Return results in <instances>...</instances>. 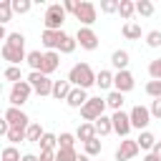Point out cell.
Instances as JSON below:
<instances>
[{"label": "cell", "mask_w": 161, "mask_h": 161, "mask_svg": "<svg viewBox=\"0 0 161 161\" xmlns=\"http://www.w3.org/2000/svg\"><path fill=\"white\" fill-rule=\"evenodd\" d=\"M111 126H113V133H118L121 138H128V133H131V121H128V113H126V111L111 113Z\"/></svg>", "instance_id": "12"}, {"label": "cell", "mask_w": 161, "mask_h": 161, "mask_svg": "<svg viewBox=\"0 0 161 161\" xmlns=\"http://www.w3.org/2000/svg\"><path fill=\"white\" fill-rule=\"evenodd\" d=\"M133 10H136L141 18H151L156 8H153V3H151V0H138V3H133Z\"/></svg>", "instance_id": "29"}, {"label": "cell", "mask_w": 161, "mask_h": 161, "mask_svg": "<svg viewBox=\"0 0 161 161\" xmlns=\"http://www.w3.org/2000/svg\"><path fill=\"white\" fill-rule=\"evenodd\" d=\"M10 8H13V13H18V15H25V13H30V8H33V0H10Z\"/></svg>", "instance_id": "33"}, {"label": "cell", "mask_w": 161, "mask_h": 161, "mask_svg": "<svg viewBox=\"0 0 161 161\" xmlns=\"http://www.w3.org/2000/svg\"><path fill=\"white\" fill-rule=\"evenodd\" d=\"M8 38V30H5V25H0V40H5Z\"/></svg>", "instance_id": "49"}, {"label": "cell", "mask_w": 161, "mask_h": 161, "mask_svg": "<svg viewBox=\"0 0 161 161\" xmlns=\"http://www.w3.org/2000/svg\"><path fill=\"white\" fill-rule=\"evenodd\" d=\"M60 33H63V30H43V33H40V43H43V48H45V50H58Z\"/></svg>", "instance_id": "15"}, {"label": "cell", "mask_w": 161, "mask_h": 161, "mask_svg": "<svg viewBox=\"0 0 161 161\" xmlns=\"http://www.w3.org/2000/svg\"><path fill=\"white\" fill-rule=\"evenodd\" d=\"M70 83L68 80H53V88H50V96L55 98V101H65L68 98V93H70Z\"/></svg>", "instance_id": "20"}, {"label": "cell", "mask_w": 161, "mask_h": 161, "mask_svg": "<svg viewBox=\"0 0 161 161\" xmlns=\"http://www.w3.org/2000/svg\"><path fill=\"white\" fill-rule=\"evenodd\" d=\"M153 143H156V136L146 128V131H138V138H136V146H138V151H151L153 148Z\"/></svg>", "instance_id": "23"}, {"label": "cell", "mask_w": 161, "mask_h": 161, "mask_svg": "<svg viewBox=\"0 0 161 161\" xmlns=\"http://www.w3.org/2000/svg\"><path fill=\"white\" fill-rule=\"evenodd\" d=\"M121 33H123L126 40H138V38H141V25H138L136 20H128V23H123Z\"/></svg>", "instance_id": "26"}, {"label": "cell", "mask_w": 161, "mask_h": 161, "mask_svg": "<svg viewBox=\"0 0 161 161\" xmlns=\"http://www.w3.org/2000/svg\"><path fill=\"white\" fill-rule=\"evenodd\" d=\"M128 63H131L128 50L118 48V50H113V53H111V65H113L116 70H128Z\"/></svg>", "instance_id": "16"}, {"label": "cell", "mask_w": 161, "mask_h": 161, "mask_svg": "<svg viewBox=\"0 0 161 161\" xmlns=\"http://www.w3.org/2000/svg\"><path fill=\"white\" fill-rule=\"evenodd\" d=\"M116 10H118V0H101V13L111 15V13H116Z\"/></svg>", "instance_id": "42"}, {"label": "cell", "mask_w": 161, "mask_h": 161, "mask_svg": "<svg viewBox=\"0 0 161 161\" xmlns=\"http://www.w3.org/2000/svg\"><path fill=\"white\" fill-rule=\"evenodd\" d=\"M3 78H5V80H10V83L25 80V78H23V73H20V65H8V68H5V73H3Z\"/></svg>", "instance_id": "34"}, {"label": "cell", "mask_w": 161, "mask_h": 161, "mask_svg": "<svg viewBox=\"0 0 161 161\" xmlns=\"http://www.w3.org/2000/svg\"><path fill=\"white\" fill-rule=\"evenodd\" d=\"M58 148H75V136L70 131H63L58 136Z\"/></svg>", "instance_id": "35"}, {"label": "cell", "mask_w": 161, "mask_h": 161, "mask_svg": "<svg viewBox=\"0 0 161 161\" xmlns=\"http://www.w3.org/2000/svg\"><path fill=\"white\" fill-rule=\"evenodd\" d=\"M8 141H10V146L25 141V131H23V128H8Z\"/></svg>", "instance_id": "38"}, {"label": "cell", "mask_w": 161, "mask_h": 161, "mask_svg": "<svg viewBox=\"0 0 161 161\" xmlns=\"http://www.w3.org/2000/svg\"><path fill=\"white\" fill-rule=\"evenodd\" d=\"M75 161H91V158H88L86 153H78V156H75Z\"/></svg>", "instance_id": "50"}, {"label": "cell", "mask_w": 161, "mask_h": 161, "mask_svg": "<svg viewBox=\"0 0 161 161\" xmlns=\"http://www.w3.org/2000/svg\"><path fill=\"white\" fill-rule=\"evenodd\" d=\"M148 75H151V80H161V58H153L148 63Z\"/></svg>", "instance_id": "40"}, {"label": "cell", "mask_w": 161, "mask_h": 161, "mask_svg": "<svg viewBox=\"0 0 161 161\" xmlns=\"http://www.w3.org/2000/svg\"><path fill=\"white\" fill-rule=\"evenodd\" d=\"M63 23H65V10L60 8V3H50L43 15L45 30H63Z\"/></svg>", "instance_id": "4"}, {"label": "cell", "mask_w": 161, "mask_h": 161, "mask_svg": "<svg viewBox=\"0 0 161 161\" xmlns=\"http://www.w3.org/2000/svg\"><path fill=\"white\" fill-rule=\"evenodd\" d=\"M0 161H20V151L18 146H5L0 153Z\"/></svg>", "instance_id": "36"}, {"label": "cell", "mask_w": 161, "mask_h": 161, "mask_svg": "<svg viewBox=\"0 0 161 161\" xmlns=\"http://www.w3.org/2000/svg\"><path fill=\"white\" fill-rule=\"evenodd\" d=\"M151 156H153L156 161H161V141H156V143H153V148H151Z\"/></svg>", "instance_id": "45"}, {"label": "cell", "mask_w": 161, "mask_h": 161, "mask_svg": "<svg viewBox=\"0 0 161 161\" xmlns=\"http://www.w3.org/2000/svg\"><path fill=\"white\" fill-rule=\"evenodd\" d=\"M73 38H75V43H78L83 50H96V48H98V35H96L93 28H78V33H75Z\"/></svg>", "instance_id": "10"}, {"label": "cell", "mask_w": 161, "mask_h": 161, "mask_svg": "<svg viewBox=\"0 0 161 161\" xmlns=\"http://www.w3.org/2000/svg\"><path fill=\"white\" fill-rule=\"evenodd\" d=\"M78 111H80V118H83V121L93 123L96 118H101V116L106 113V101H103L101 96H93V98L88 96V101H86Z\"/></svg>", "instance_id": "3"}, {"label": "cell", "mask_w": 161, "mask_h": 161, "mask_svg": "<svg viewBox=\"0 0 161 161\" xmlns=\"http://www.w3.org/2000/svg\"><path fill=\"white\" fill-rule=\"evenodd\" d=\"M93 128H96V136H108V133H113V126H111V116H101V118H96L93 121Z\"/></svg>", "instance_id": "24"}, {"label": "cell", "mask_w": 161, "mask_h": 161, "mask_svg": "<svg viewBox=\"0 0 161 161\" xmlns=\"http://www.w3.org/2000/svg\"><path fill=\"white\" fill-rule=\"evenodd\" d=\"M86 101H88V91H83V88H70V93H68V98H65V103H68L70 108H80Z\"/></svg>", "instance_id": "18"}, {"label": "cell", "mask_w": 161, "mask_h": 161, "mask_svg": "<svg viewBox=\"0 0 161 161\" xmlns=\"http://www.w3.org/2000/svg\"><path fill=\"white\" fill-rule=\"evenodd\" d=\"M43 133H45V131H43V126H40L38 121H30V123H28V128H25V141H30V143H38Z\"/></svg>", "instance_id": "27"}, {"label": "cell", "mask_w": 161, "mask_h": 161, "mask_svg": "<svg viewBox=\"0 0 161 161\" xmlns=\"http://www.w3.org/2000/svg\"><path fill=\"white\" fill-rule=\"evenodd\" d=\"M60 65V53L58 50H45L43 53V60H40V73L50 78V73H55Z\"/></svg>", "instance_id": "14"}, {"label": "cell", "mask_w": 161, "mask_h": 161, "mask_svg": "<svg viewBox=\"0 0 161 161\" xmlns=\"http://www.w3.org/2000/svg\"><path fill=\"white\" fill-rule=\"evenodd\" d=\"M75 48H78L75 38H73V35H68V33L63 30V33H60V43H58V53H63V55H70Z\"/></svg>", "instance_id": "22"}, {"label": "cell", "mask_w": 161, "mask_h": 161, "mask_svg": "<svg viewBox=\"0 0 161 161\" xmlns=\"http://www.w3.org/2000/svg\"><path fill=\"white\" fill-rule=\"evenodd\" d=\"M25 80H28V86L33 88V93H38V96H50V88H53V80H50L48 75H43V73H38V70H30Z\"/></svg>", "instance_id": "7"}, {"label": "cell", "mask_w": 161, "mask_h": 161, "mask_svg": "<svg viewBox=\"0 0 161 161\" xmlns=\"http://www.w3.org/2000/svg\"><path fill=\"white\" fill-rule=\"evenodd\" d=\"M116 13L128 23V20L133 18V13H136V10H133V0H118V10H116Z\"/></svg>", "instance_id": "28"}, {"label": "cell", "mask_w": 161, "mask_h": 161, "mask_svg": "<svg viewBox=\"0 0 161 161\" xmlns=\"http://www.w3.org/2000/svg\"><path fill=\"white\" fill-rule=\"evenodd\" d=\"M148 113H151V118H161V98H153V101H151Z\"/></svg>", "instance_id": "43"}, {"label": "cell", "mask_w": 161, "mask_h": 161, "mask_svg": "<svg viewBox=\"0 0 161 161\" xmlns=\"http://www.w3.org/2000/svg\"><path fill=\"white\" fill-rule=\"evenodd\" d=\"M128 121H131V128H136V131H146L148 128V123H151V113H148V106H133L131 111H128Z\"/></svg>", "instance_id": "8"}, {"label": "cell", "mask_w": 161, "mask_h": 161, "mask_svg": "<svg viewBox=\"0 0 161 161\" xmlns=\"http://www.w3.org/2000/svg\"><path fill=\"white\" fill-rule=\"evenodd\" d=\"M83 153L91 158V156H98L101 153V138L96 136V138H91V141H86L83 143Z\"/></svg>", "instance_id": "31"}, {"label": "cell", "mask_w": 161, "mask_h": 161, "mask_svg": "<svg viewBox=\"0 0 161 161\" xmlns=\"http://www.w3.org/2000/svg\"><path fill=\"white\" fill-rule=\"evenodd\" d=\"M75 156H78L75 148H55L53 161H75Z\"/></svg>", "instance_id": "32"}, {"label": "cell", "mask_w": 161, "mask_h": 161, "mask_svg": "<svg viewBox=\"0 0 161 161\" xmlns=\"http://www.w3.org/2000/svg\"><path fill=\"white\" fill-rule=\"evenodd\" d=\"M0 93H3V80H0Z\"/></svg>", "instance_id": "52"}, {"label": "cell", "mask_w": 161, "mask_h": 161, "mask_svg": "<svg viewBox=\"0 0 161 161\" xmlns=\"http://www.w3.org/2000/svg\"><path fill=\"white\" fill-rule=\"evenodd\" d=\"M3 118L8 121V126H10V128H23V131H25V128H28V123H30L28 113H25L23 108H13V106L3 113Z\"/></svg>", "instance_id": "9"}, {"label": "cell", "mask_w": 161, "mask_h": 161, "mask_svg": "<svg viewBox=\"0 0 161 161\" xmlns=\"http://www.w3.org/2000/svg\"><path fill=\"white\" fill-rule=\"evenodd\" d=\"M10 18H13V8H10V0H0V25H5Z\"/></svg>", "instance_id": "37"}, {"label": "cell", "mask_w": 161, "mask_h": 161, "mask_svg": "<svg viewBox=\"0 0 161 161\" xmlns=\"http://www.w3.org/2000/svg\"><path fill=\"white\" fill-rule=\"evenodd\" d=\"M0 53H3V60H8L10 65H20L25 60V35L23 33H8Z\"/></svg>", "instance_id": "1"}, {"label": "cell", "mask_w": 161, "mask_h": 161, "mask_svg": "<svg viewBox=\"0 0 161 161\" xmlns=\"http://www.w3.org/2000/svg\"><path fill=\"white\" fill-rule=\"evenodd\" d=\"M96 86H98L101 91H113V70L101 68V70L96 73Z\"/></svg>", "instance_id": "17"}, {"label": "cell", "mask_w": 161, "mask_h": 161, "mask_svg": "<svg viewBox=\"0 0 161 161\" xmlns=\"http://www.w3.org/2000/svg\"><path fill=\"white\" fill-rule=\"evenodd\" d=\"M133 86H136V80H133V73L131 70H116L113 73V91H118V93H128V91H133Z\"/></svg>", "instance_id": "11"}, {"label": "cell", "mask_w": 161, "mask_h": 161, "mask_svg": "<svg viewBox=\"0 0 161 161\" xmlns=\"http://www.w3.org/2000/svg\"><path fill=\"white\" fill-rule=\"evenodd\" d=\"M30 93H33V88L28 86V80H18V83H13V88H10V93H8V101H10L13 108H23V106L28 103Z\"/></svg>", "instance_id": "5"}, {"label": "cell", "mask_w": 161, "mask_h": 161, "mask_svg": "<svg viewBox=\"0 0 161 161\" xmlns=\"http://www.w3.org/2000/svg\"><path fill=\"white\" fill-rule=\"evenodd\" d=\"M40 60H43V53H40V50L25 53V63L30 65V70H38V73H40Z\"/></svg>", "instance_id": "30"}, {"label": "cell", "mask_w": 161, "mask_h": 161, "mask_svg": "<svg viewBox=\"0 0 161 161\" xmlns=\"http://www.w3.org/2000/svg\"><path fill=\"white\" fill-rule=\"evenodd\" d=\"M75 141H80V143H86V141H91V138H96V128H93V123H88V121H83L78 128H75Z\"/></svg>", "instance_id": "21"}, {"label": "cell", "mask_w": 161, "mask_h": 161, "mask_svg": "<svg viewBox=\"0 0 161 161\" xmlns=\"http://www.w3.org/2000/svg\"><path fill=\"white\" fill-rule=\"evenodd\" d=\"M143 161H156V158H153L151 153H146V156H143Z\"/></svg>", "instance_id": "51"}, {"label": "cell", "mask_w": 161, "mask_h": 161, "mask_svg": "<svg viewBox=\"0 0 161 161\" xmlns=\"http://www.w3.org/2000/svg\"><path fill=\"white\" fill-rule=\"evenodd\" d=\"M20 161H38V156H35V153H23Z\"/></svg>", "instance_id": "48"}, {"label": "cell", "mask_w": 161, "mask_h": 161, "mask_svg": "<svg viewBox=\"0 0 161 161\" xmlns=\"http://www.w3.org/2000/svg\"><path fill=\"white\" fill-rule=\"evenodd\" d=\"M73 88H83V91H88L91 86H96V73H93V68L88 65V63H75L70 70H68V78H65Z\"/></svg>", "instance_id": "2"}, {"label": "cell", "mask_w": 161, "mask_h": 161, "mask_svg": "<svg viewBox=\"0 0 161 161\" xmlns=\"http://www.w3.org/2000/svg\"><path fill=\"white\" fill-rule=\"evenodd\" d=\"M75 20L80 23V28H91L93 23H96V18H98V8L93 5V3H88V0H83V3H78V8H75Z\"/></svg>", "instance_id": "6"}, {"label": "cell", "mask_w": 161, "mask_h": 161, "mask_svg": "<svg viewBox=\"0 0 161 161\" xmlns=\"http://www.w3.org/2000/svg\"><path fill=\"white\" fill-rule=\"evenodd\" d=\"M146 93L151 98H161V80H148L146 83Z\"/></svg>", "instance_id": "41"}, {"label": "cell", "mask_w": 161, "mask_h": 161, "mask_svg": "<svg viewBox=\"0 0 161 161\" xmlns=\"http://www.w3.org/2000/svg\"><path fill=\"white\" fill-rule=\"evenodd\" d=\"M103 101H106V108H111V111L116 113V111H123L126 96H123V93H118V91H108V96H106Z\"/></svg>", "instance_id": "19"}, {"label": "cell", "mask_w": 161, "mask_h": 161, "mask_svg": "<svg viewBox=\"0 0 161 161\" xmlns=\"http://www.w3.org/2000/svg\"><path fill=\"white\" fill-rule=\"evenodd\" d=\"M138 156V146H136V138H123L116 148V161H131Z\"/></svg>", "instance_id": "13"}, {"label": "cell", "mask_w": 161, "mask_h": 161, "mask_svg": "<svg viewBox=\"0 0 161 161\" xmlns=\"http://www.w3.org/2000/svg\"><path fill=\"white\" fill-rule=\"evenodd\" d=\"M53 153H55V151H53ZM53 153H50V151H45V153H40V156H38V161H53Z\"/></svg>", "instance_id": "47"}, {"label": "cell", "mask_w": 161, "mask_h": 161, "mask_svg": "<svg viewBox=\"0 0 161 161\" xmlns=\"http://www.w3.org/2000/svg\"><path fill=\"white\" fill-rule=\"evenodd\" d=\"M8 128H10V126H8V121L0 116V136H8Z\"/></svg>", "instance_id": "46"}, {"label": "cell", "mask_w": 161, "mask_h": 161, "mask_svg": "<svg viewBox=\"0 0 161 161\" xmlns=\"http://www.w3.org/2000/svg\"><path fill=\"white\" fill-rule=\"evenodd\" d=\"M146 45L148 48H161V30H148L146 33Z\"/></svg>", "instance_id": "39"}, {"label": "cell", "mask_w": 161, "mask_h": 161, "mask_svg": "<svg viewBox=\"0 0 161 161\" xmlns=\"http://www.w3.org/2000/svg\"><path fill=\"white\" fill-rule=\"evenodd\" d=\"M78 3H80V0H63V3H60V8H63V10H65V15H68V13H75Z\"/></svg>", "instance_id": "44"}, {"label": "cell", "mask_w": 161, "mask_h": 161, "mask_svg": "<svg viewBox=\"0 0 161 161\" xmlns=\"http://www.w3.org/2000/svg\"><path fill=\"white\" fill-rule=\"evenodd\" d=\"M38 146H40V153H45V151H50V153H53V151L58 148V136H55V133H48V131H45V133L40 136Z\"/></svg>", "instance_id": "25"}]
</instances>
